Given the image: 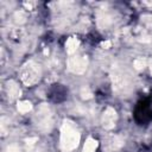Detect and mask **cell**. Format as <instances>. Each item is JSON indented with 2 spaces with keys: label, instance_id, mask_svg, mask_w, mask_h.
I'll use <instances>...</instances> for the list:
<instances>
[{
  "label": "cell",
  "instance_id": "cell-1",
  "mask_svg": "<svg viewBox=\"0 0 152 152\" xmlns=\"http://www.w3.org/2000/svg\"><path fill=\"white\" fill-rule=\"evenodd\" d=\"M80 142V132L71 120H64L61 128V150L70 152L77 147Z\"/></svg>",
  "mask_w": 152,
  "mask_h": 152
},
{
  "label": "cell",
  "instance_id": "cell-2",
  "mask_svg": "<svg viewBox=\"0 0 152 152\" xmlns=\"http://www.w3.org/2000/svg\"><path fill=\"white\" fill-rule=\"evenodd\" d=\"M112 82H113V90L120 95L125 96L131 93L133 84L129 72L121 66H113L112 69Z\"/></svg>",
  "mask_w": 152,
  "mask_h": 152
},
{
  "label": "cell",
  "instance_id": "cell-3",
  "mask_svg": "<svg viewBox=\"0 0 152 152\" xmlns=\"http://www.w3.org/2000/svg\"><path fill=\"white\" fill-rule=\"evenodd\" d=\"M20 78L26 86H33L40 78V68L37 63L30 61L20 70Z\"/></svg>",
  "mask_w": 152,
  "mask_h": 152
},
{
  "label": "cell",
  "instance_id": "cell-4",
  "mask_svg": "<svg viewBox=\"0 0 152 152\" xmlns=\"http://www.w3.org/2000/svg\"><path fill=\"white\" fill-rule=\"evenodd\" d=\"M34 121L38 128L43 132H49L52 127V114L48 104H40L34 115Z\"/></svg>",
  "mask_w": 152,
  "mask_h": 152
},
{
  "label": "cell",
  "instance_id": "cell-5",
  "mask_svg": "<svg viewBox=\"0 0 152 152\" xmlns=\"http://www.w3.org/2000/svg\"><path fill=\"white\" fill-rule=\"evenodd\" d=\"M88 65L87 56H71L68 59V69L77 75H81L86 71Z\"/></svg>",
  "mask_w": 152,
  "mask_h": 152
},
{
  "label": "cell",
  "instance_id": "cell-6",
  "mask_svg": "<svg viewBox=\"0 0 152 152\" xmlns=\"http://www.w3.org/2000/svg\"><path fill=\"white\" fill-rule=\"evenodd\" d=\"M124 146V139L116 134H108L103 138V150L106 152H116Z\"/></svg>",
  "mask_w": 152,
  "mask_h": 152
},
{
  "label": "cell",
  "instance_id": "cell-7",
  "mask_svg": "<svg viewBox=\"0 0 152 152\" xmlns=\"http://www.w3.org/2000/svg\"><path fill=\"white\" fill-rule=\"evenodd\" d=\"M116 119H118V115H116L115 109L112 107H108L102 115V126L106 129H112L115 126Z\"/></svg>",
  "mask_w": 152,
  "mask_h": 152
},
{
  "label": "cell",
  "instance_id": "cell-8",
  "mask_svg": "<svg viewBox=\"0 0 152 152\" xmlns=\"http://www.w3.org/2000/svg\"><path fill=\"white\" fill-rule=\"evenodd\" d=\"M6 90H7V94H8V97L11 100H14L17 97L20 96L21 91L18 87V84L14 82V81H8L7 82V86H6Z\"/></svg>",
  "mask_w": 152,
  "mask_h": 152
},
{
  "label": "cell",
  "instance_id": "cell-9",
  "mask_svg": "<svg viewBox=\"0 0 152 152\" xmlns=\"http://www.w3.org/2000/svg\"><path fill=\"white\" fill-rule=\"evenodd\" d=\"M65 48H66V52L69 55H72L74 52H76V49L78 48V40L74 37L69 38L66 40V44H65Z\"/></svg>",
  "mask_w": 152,
  "mask_h": 152
},
{
  "label": "cell",
  "instance_id": "cell-10",
  "mask_svg": "<svg viewBox=\"0 0 152 152\" xmlns=\"http://www.w3.org/2000/svg\"><path fill=\"white\" fill-rule=\"evenodd\" d=\"M96 147H97V141L93 138H88L83 146V152H95Z\"/></svg>",
  "mask_w": 152,
  "mask_h": 152
},
{
  "label": "cell",
  "instance_id": "cell-11",
  "mask_svg": "<svg viewBox=\"0 0 152 152\" xmlns=\"http://www.w3.org/2000/svg\"><path fill=\"white\" fill-rule=\"evenodd\" d=\"M17 108H18V110L20 113L24 114V113H27V112H30L32 109V104H31L30 101H20V102H18Z\"/></svg>",
  "mask_w": 152,
  "mask_h": 152
},
{
  "label": "cell",
  "instance_id": "cell-12",
  "mask_svg": "<svg viewBox=\"0 0 152 152\" xmlns=\"http://www.w3.org/2000/svg\"><path fill=\"white\" fill-rule=\"evenodd\" d=\"M146 63H147V61H146L145 58L139 57V58H137V59L134 61L133 65H134V68H135L137 70H141V69H144V68L146 66Z\"/></svg>",
  "mask_w": 152,
  "mask_h": 152
},
{
  "label": "cell",
  "instance_id": "cell-13",
  "mask_svg": "<svg viewBox=\"0 0 152 152\" xmlns=\"http://www.w3.org/2000/svg\"><path fill=\"white\" fill-rule=\"evenodd\" d=\"M81 96L84 100H89V99L93 97V93H91V90L88 87H82L81 88Z\"/></svg>",
  "mask_w": 152,
  "mask_h": 152
},
{
  "label": "cell",
  "instance_id": "cell-14",
  "mask_svg": "<svg viewBox=\"0 0 152 152\" xmlns=\"http://www.w3.org/2000/svg\"><path fill=\"white\" fill-rule=\"evenodd\" d=\"M14 20H15V23H19V24L25 23V20H26V15H25V13H24L23 11H18V12H15V14H14Z\"/></svg>",
  "mask_w": 152,
  "mask_h": 152
},
{
  "label": "cell",
  "instance_id": "cell-15",
  "mask_svg": "<svg viewBox=\"0 0 152 152\" xmlns=\"http://www.w3.org/2000/svg\"><path fill=\"white\" fill-rule=\"evenodd\" d=\"M7 152H21V150L19 148V146H17L15 144H12L10 146H7Z\"/></svg>",
  "mask_w": 152,
  "mask_h": 152
},
{
  "label": "cell",
  "instance_id": "cell-16",
  "mask_svg": "<svg viewBox=\"0 0 152 152\" xmlns=\"http://www.w3.org/2000/svg\"><path fill=\"white\" fill-rule=\"evenodd\" d=\"M25 141H26V144H27V145H33L36 141H38V138H37V137H33V138H28V139H26Z\"/></svg>",
  "mask_w": 152,
  "mask_h": 152
},
{
  "label": "cell",
  "instance_id": "cell-17",
  "mask_svg": "<svg viewBox=\"0 0 152 152\" xmlns=\"http://www.w3.org/2000/svg\"><path fill=\"white\" fill-rule=\"evenodd\" d=\"M102 46L107 49L108 46H110V42H104V43H102Z\"/></svg>",
  "mask_w": 152,
  "mask_h": 152
},
{
  "label": "cell",
  "instance_id": "cell-18",
  "mask_svg": "<svg viewBox=\"0 0 152 152\" xmlns=\"http://www.w3.org/2000/svg\"><path fill=\"white\" fill-rule=\"evenodd\" d=\"M151 74H152V61H151Z\"/></svg>",
  "mask_w": 152,
  "mask_h": 152
}]
</instances>
